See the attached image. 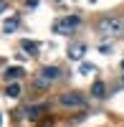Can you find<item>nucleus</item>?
<instances>
[{"instance_id": "1", "label": "nucleus", "mask_w": 124, "mask_h": 127, "mask_svg": "<svg viewBox=\"0 0 124 127\" xmlns=\"http://www.w3.org/2000/svg\"><path fill=\"white\" fill-rule=\"evenodd\" d=\"M96 33H101V36H122L124 33V23L119 18H114V15H106V18H101L96 23Z\"/></svg>"}, {"instance_id": "2", "label": "nucleus", "mask_w": 124, "mask_h": 127, "mask_svg": "<svg viewBox=\"0 0 124 127\" xmlns=\"http://www.w3.org/2000/svg\"><path fill=\"white\" fill-rule=\"evenodd\" d=\"M79 23H81V18L79 15H63V18H58L56 23H53V33H71L74 28H79Z\"/></svg>"}, {"instance_id": "3", "label": "nucleus", "mask_w": 124, "mask_h": 127, "mask_svg": "<svg viewBox=\"0 0 124 127\" xmlns=\"http://www.w3.org/2000/svg\"><path fill=\"white\" fill-rule=\"evenodd\" d=\"M58 102L63 104V107H84V104H86L84 94H79V92H63L58 97Z\"/></svg>"}, {"instance_id": "4", "label": "nucleus", "mask_w": 124, "mask_h": 127, "mask_svg": "<svg viewBox=\"0 0 124 127\" xmlns=\"http://www.w3.org/2000/svg\"><path fill=\"white\" fill-rule=\"evenodd\" d=\"M61 71L58 66H43L41 69V79H46V81H56V79H61Z\"/></svg>"}, {"instance_id": "5", "label": "nucleus", "mask_w": 124, "mask_h": 127, "mask_svg": "<svg viewBox=\"0 0 124 127\" xmlns=\"http://www.w3.org/2000/svg\"><path fill=\"white\" fill-rule=\"evenodd\" d=\"M81 56H84V43H74V46H68V59L79 61Z\"/></svg>"}, {"instance_id": "6", "label": "nucleus", "mask_w": 124, "mask_h": 127, "mask_svg": "<svg viewBox=\"0 0 124 127\" xmlns=\"http://www.w3.org/2000/svg\"><path fill=\"white\" fill-rule=\"evenodd\" d=\"M20 48H23V51H28V54H38V43H36V41H30V38L20 41Z\"/></svg>"}, {"instance_id": "7", "label": "nucleus", "mask_w": 124, "mask_h": 127, "mask_svg": "<svg viewBox=\"0 0 124 127\" xmlns=\"http://www.w3.org/2000/svg\"><path fill=\"white\" fill-rule=\"evenodd\" d=\"M20 76H23V69H20V66H10V69L5 71V79H8V81H13V79H20Z\"/></svg>"}, {"instance_id": "8", "label": "nucleus", "mask_w": 124, "mask_h": 127, "mask_svg": "<svg viewBox=\"0 0 124 127\" xmlns=\"http://www.w3.org/2000/svg\"><path fill=\"white\" fill-rule=\"evenodd\" d=\"M91 94H94V97H106V94H104V81H94Z\"/></svg>"}, {"instance_id": "9", "label": "nucleus", "mask_w": 124, "mask_h": 127, "mask_svg": "<svg viewBox=\"0 0 124 127\" xmlns=\"http://www.w3.org/2000/svg\"><path fill=\"white\" fill-rule=\"evenodd\" d=\"M15 28H18V18H8V20H5V26H3L5 33H13Z\"/></svg>"}, {"instance_id": "10", "label": "nucleus", "mask_w": 124, "mask_h": 127, "mask_svg": "<svg viewBox=\"0 0 124 127\" xmlns=\"http://www.w3.org/2000/svg\"><path fill=\"white\" fill-rule=\"evenodd\" d=\"M5 94H8V97H13V99H15V97H20V87H18V84H10V87L5 89Z\"/></svg>"}, {"instance_id": "11", "label": "nucleus", "mask_w": 124, "mask_h": 127, "mask_svg": "<svg viewBox=\"0 0 124 127\" xmlns=\"http://www.w3.org/2000/svg\"><path fill=\"white\" fill-rule=\"evenodd\" d=\"M38 112H41L38 107H30V109H28V117H30V120H36V117H38Z\"/></svg>"}, {"instance_id": "12", "label": "nucleus", "mask_w": 124, "mask_h": 127, "mask_svg": "<svg viewBox=\"0 0 124 127\" xmlns=\"http://www.w3.org/2000/svg\"><path fill=\"white\" fill-rule=\"evenodd\" d=\"M81 71L89 74V71H94V66H91V64H81Z\"/></svg>"}, {"instance_id": "13", "label": "nucleus", "mask_w": 124, "mask_h": 127, "mask_svg": "<svg viewBox=\"0 0 124 127\" xmlns=\"http://www.w3.org/2000/svg\"><path fill=\"white\" fill-rule=\"evenodd\" d=\"M3 8H5V3H0V10H3Z\"/></svg>"}, {"instance_id": "14", "label": "nucleus", "mask_w": 124, "mask_h": 127, "mask_svg": "<svg viewBox=\"0 0 124 127\" xmlns=\"http://www.w3.org/2000/svg\"><path fill=\"white\" fill-rule=\"evenodd\" d=\"M122 69H124V61H122Z\"/></svg>"}]
</instances>
